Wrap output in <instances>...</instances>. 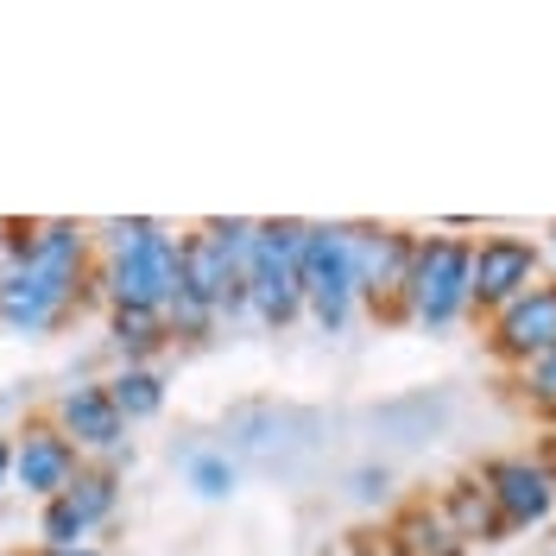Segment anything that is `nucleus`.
<instances>
[{
    "instance_id": "1a4fd4ad",
    "label": "nucleus",
    "mask_w": 556,
    "mask_h": 556,
    "mask_svg": "<svg viewBox=\"0 0 556 556\" xmlns=\"http://www.w3.org/2000/svg\"><path fill=\"white\" fill-rule=\"evenodd\" d=\"M531 273H538V253L531 241H513V235H500V241H481L475 253V273H468V304H513L531 291Z\"/></svg>"
},
{
    "instance_id": "f3484780",
    "label": "nucleus",
    "mask_w": 556,
    "mask_h": 556,
    "mask_svg": "<svg viewBox=\"0 0 556 556\" xmlns=\"http://www.w3.org/2000/svg\"><path fill=\"white\" fill-rule=\"evenodd\" d=\"M190 486H197L203 500H228V493H235V462L215 455V450L190 455Z\"/></svg>"
},
{
    "instance_id": "f03ea898",
    "label": "nucleus",
    "mask_w": 556,
    "mask_h": 556,
    "mask_svg": "<svg viewBox=\"0 0 556 556\" xmlns=\"http://www.w3.org/2000/svg\"><path fill=\"white\" fill-rule=\"evenodd\" d=\"M177 278H184V235H165V228H152L146 241L121 247V253H102V266H96V285L108 291V311L165 316L177 298Z\"/></svg>"
},
{
    "instance_id": "f8f14e48",
    "label": "nucleus",
    "mask_w": 556,
    "mask_h": 556,
    "mask_svg": "<svg viewBox=\"0 0 556 556\" xmlns=\"http://www.w3.org/2000/svg\"><path fill=\"white\" fill-rule=\"evenodd\" d=\"M392 551L399 556H462L468 544H462V531L450 525L443 506H412L405 519L392 525Z\"/></svg>"
},
{
    "instance_id": "20e7f679",
    "label": "nucleus",
    "mask_w": 556,
    "mask_h": 556,
    "mask_svg": "<svg viewBox=\"0 0 556 556\" xmlns=\"http://www.w3.org/2000/svg\"><path fill=\"white\" fill-rule=\"evenodd\" d=\"M298 278H304V304L316 311V323H323V329H348L354 298H361V273H354V228H311V235H304Z\"/></svg>"
},
{
    "instance_id": "aec40b11",
    "label": "nucleus",
    "mask_w": 556,
    "mask_h": 556,
    "mask_svg": "<svg viewBox=\"0 0 556 556\" xmlns=\"http://www.w3.org/2000/svg\"><path fill=\"white\" fill-rule=\"evenodd\" d=\"M45 556H108V551H96V544H76V551H45Z\"/></svg>"
},
{
    "instance_id": "ddd939ff",
    "label": "nucleus",
    "mask_w": 556,
    "mask_h": 556,
    "mask_svg": "<svg viewBox=\"0 0 556 556\" xmlns=\"http://www.w3.org/2000/svg\"><path fill=\"white\" fill-rule=\"evenodd\" d=\"M64 500L76 506V519L89 525V531H102V525L114 519V506H121V475L102 468V462H83L76 481L64 486Z\"/></svg>"
},
{
    "instance_id": "9b49d317",
    "label": "nucleus",
    "mask_w": 556,
    "mask_h": 556,
    "mask_svg": "<svg viewBox=\"0 0 556 556\" xmlns=\"http://www.w3.org/2000/svg\"><path fill=\"white\" fill-rule=\"evenodd\" d=\"M412 253L417 247L392 228H354V273H361V291L380 304L386 291H405L412 278Z\"/></svg>"
},
{
    "instance_id": "2eb2a0df",
    "label": "nucleus",
    "mask_w": 556,
    "mask_h": 556,
    "mask_svg": "<svg viewBox=\"0 0 556 556\" xmlns=\"http://www.w3.org/2000/svg\"><path fill=\"white\" fill-rule=\"evenodd\" d=\"M108 386V399H114V412L127 417V424H146V417L165 412V380H159V367H121Z\"/></svg>"
},
{
    "instance_id": "a211bd4d",
    "label": "nucleus",
    "mask_w": 556,
    "mask_h": 556,
    "mask_svg": "<svg viewBox=\"0 0 556 556\" xmlns=\"http://www.w3.org/2000/svg\"><path fill=\"white\" fill-rule=\"evenodd\" d=\"M531 399H538V405H551V412H556V354H544V361L531 367Z\"/></svg>"
},
{
    "instance_id": "39448f33",
    "label": "nucleus",
    "mask_w": 556,
    "mask_h": 556,
    "mask_svg": "<svg viewBox=\"0 0 556 556\" xmlns=\"http://www.w3.org/2000/svg\"><path fill=\"white\" fill-rule=\"evenodd\" d=\"M468 273L475 253L462 241H430L412 253V278H405V304L424 329H450L455 316L468 311Z\"/></svg>"
},
{
    "instance_id": "dca6fc26",
    "label": "nucleus",
    "mask_w": 556,
    "mask_h": 556,
    "mask_svg": "<svg viewBox=\"0 0 556 556\" xmlns=\"http://www.w3.org/2000/svg\"><path fill=\"white\" fill-rule=\"evenodd\" d=\"M443 513H450V525L462 531V544H468V538H481V544H493V538L506 531V519H500V506H493V493H486V481H462V486L450 493V506H443Z\"/></svg>"
},
{
    "instance_id": "423d86ee",
    "label": "nucleus",
    "mask_w": 556,
    "mask_h": 556,
    "mask_svg": "<svg viewBox=\"0 0 556 556\" xmlns=\"http://www.w3.org/2000/svg\"><path fill=\"white\" fill-rule=\"evenodd\" d=\"M51 424L76 443V455H102V468H114L127 455V417L114 412L102 380H83V386H70V392H58Z\"/></svg>"
},
{
    "instance_id": "4be33fe9",
    "label": "nucleus",
    "mask_w": 556,
    "mask_h": 556,
    "mask_svg": "<svg viewBox=\"0 0 556 556\" xmlns=\"http://www.w3.org/2000/svg\"><path fill=\"white\" fill-rule=\"evenodd\" d=\"M367 556H374V551H367ZM380 556H399V551H380Z\"/></svg>"
},
{
    "instance_id": "6e6552de",
    "label": "nucleus",
    "mask_w": 556,
    "mask_h": 556,
    "mask_svg": "<svg viewBox=\"0 0 556 556\" xmlns=\"http://www.w3.org/2000/svg\"><path fill=\"white\" fill-rule=\"evenodd\" d=\"M486 493H493V506H500L506 525H544L556 506V475L538 468V462H525V455H506V462L486 468Z\"/></svg>"
},
{
    "instance_id": "7ed1b4c3",
    "label": "nucleus",
    "mask_w": 556,
    "mask_h": 556,
    "mask_svg": "<svg viewBox=\"0 0 556 556\" xmlns=\"http://www.w3.org/2000/svg\"><path fill=\"white\" fill-rule=\"evenodd\" d=\"M304 222H260V241H253V260H247V316L266 323V329H285L304 311V278H298V260H304Z\"/></svg>"
},
{
    "instance_id": "412c9836",
    "label": "nucleus",
    "mask_w": 556,
    "mask_h": 556,
    "mask_svg": "<svg viewBox=\"0 0 556 556\" xmlns=\"http://www.w3.org/2000/svg\"><path fill=\"white\" fill-rule=\"evenodd\" d=\"M336 556H367V551H336Z\"/></svg>"
},
{
    "instance_id": "6ab92c4d",
    "label": "nucleus",
    "mask_w": 556,
    "mask_h": 556,
    "mask_svg": "<svg viewBox=\"0 0 556 556\" xmlns=\"http://www.w3.org/2000/svg\"><path fill=\"white\" fill-rule=\"evenodd\" d=\"M7 486H13V437L0 430V500H7Z\"/></svg>"
},
{
    "instance_id": "4468645a",
    "label": "nucleus",
    "mask_w": 556,
    "mask_h": 556,
    "mask_svg": "<svg viewBox=\"0 0 556 556\" xmlns=\"http://www.w3.org/2000/svg\"><path fill=\"white\" fill-rule=\"evenodd\" d=\"M108 336L121 348V367H152V354L172 342L165 316H152V311H108Z\"/></svg>"
},
{
    "instance_id": "f257e3e1",
    "label": "nucleus",
    "mask_w": 556,
    "mask_h": 556,
    "mask_svg": "<svg viewBox=\"0 0 556 556\" xmlns=\"http://www.w3.org/2000/svg\"><path fill=\"white\" fill-rule=\"evenodd\" d=\"M13 241H0V329L7 336H45V329H58L70 311H76V298L96 285L89 273V228H76V222H13L7 228Z\"/></svg>"
},
{
    "instance_id": "9d476101",
    "label": "nucleus",
    "mask_w": 556,
    "mask_h": 556,
    "mask_svg": "<svg viewBox=\"0 0 556 556\" xmlns=\"http://www.w3.org/2000/svg\"><path fill=\"white\" fill-rule=\"evenodd\" d=\"M500 354L513 361H544L556 354V285H531L500 311Z\"/></svg>"
},
{
    "instance_id": "0eeeda50",
    "label": "nucleus",
    "mask_w": 556,
    "mask_h": 556,
    "mask_svg": "<svg viewBox=\"0 0 556 556\" xmlns=\"http://www.w3.org/2000/svg\"><path fill=\"white\" fill-rule=\"evenodd\" d=\"M76 468H83V455H76V443H70L51 417H33L26 430H13V486L33 493L38 506L58 500L76 481Z\"/></svg>"
},
{
    "instance_id": "5701e85b",
    "label": "nucleus",
    "mask_w": 556,
    "mask_h": 556,
    "mask_svg": "<svg viewBox=\"0 0 556 556\" xmlns=\"http://www.w3.org/2000/svg\"><path fill=\"white\" fill-rule=\"evenodd\" d=\"M0 278H7V266H0Z\"/></svg>"
}]
</instances>
